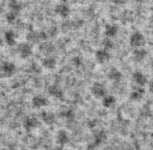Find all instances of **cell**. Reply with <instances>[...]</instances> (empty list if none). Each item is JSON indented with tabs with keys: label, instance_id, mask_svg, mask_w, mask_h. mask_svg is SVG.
Listing matches in <instances>:
<instances>
[{
	"label": "cell",
	"instance_id": "cell-20",
	"mask_svg": "<svg viewBox=\"0 0 153 150\" xmlns=\"http://www.w3.org/2000/svg\"><path fill=\"white\" fill-rule=\"evenodd\" d=\"M106 139H107L106 132H105L104 130H100V131H98L97 134H95L93 143H94L95 146H99V145L103 144V143L106 141Z\"/></svg>",
	"mask_w": 153,
	"mask_h": 150
},
{
	"label": "cell",
	"instance_id": "cell-24",
	"mask_svg": "<svg viewBox=\"0 0 153 150\" xmlns=\"http://www.w3.org/2000/svg\"><path fill=\"white\" fill-rule=\"evenodd\" d=\"M61 116L67 120H72L75 115H74V112H73L72 110H66V111H62V112L61 113Z\"/></svg>",
	"mask_w": 153,
	"mask_h": 150
},
{
	"label": "cell",
	"instance_id": "cell-7",
	"mask_svg": "<svg viewBox=\"0 0 153 150\" xmlns=\"http://www.w3.org/2000/svg\"><path fill=\"white\" fill-rule=\"evenodd\" d=\"M95 59L99 64H105L107 62H109V59H111V54L107 49L100 48L97 49L96 52H95Z\"/></svg>",
	"mask_w": 153,
	"mask_h": 150
},
{
	"label": "cell",
	"instance_id": "cell-5",
	"mask_svg": "<svg viewBox=\"0 0 153 150\" xmlns=\"http://www.w3.org/2000/svg\"><path fill=\"white\" fill-rule=\"evenodd\" d=\"M131 79H132L133 83H134L137 87H142L144 88L148 83V78L145 74L142 71H134L131 75Z\"/></svg>",
	"mask_w": 153,
	"mask_h": 150
},
{
	"label": "cell",
	"instance_id": "cell-12",
	"mask_svg": "<svg viewBox=\"0 0 153 150\" xmlns=\"http://www.w3.org/2000/svg\"><path fill=\"white\" fill-rule=\"evenodd\" d=\"M106 77L108 80L113 81V82H120L123 75L122 72L119 69H117V68H111L108 70V72H107Z\"/></svg>",
	"mask_w": 153,
	"mask_h": 150
},
{
	"label": "cell",
	"instance_id": "cell-10",
	"mask_svg": "<svg viewBox=\"0 0 153 150\" xmlns=\"http://www.w3.org/2000/svg\"><path fill=\"white\" fill-rule=\"evenodd\" d=\"M48 94L51 97L55 98V99H62L65 95L62 89L57 85H51L50 87L48 88Z\"/></svg>",
	"mask_w": 153,
	"mask_h": 150
},
{
	"label": "cell",
	"instance_id": "cell-17",
	"mask_svg": "<svg viewBox=\"0 0 153 150\" xmlns=\"http://www.w3.org/2000/svg\"><path fill=\"white\" fill-rule=\"evenodd\" d=\"M116 103H117V99H116V97L114 95H108V94H107V95L105 96L102 100H101V104H102V106L104 108H107V110L113 108L114 106L116 105Z\"/></svg>",
	"mask_w": 153,
	"mask_h": 150
},
{
	"label": "cell",
	"instance_id": "cell-26",
	"mask_svg": "<svg viewBox=\"0 0 153 150\" xmlns=\"http://www.w3.org/2000/svg\"><path fill=\"white\" fill-rule=\"evenodd\" d=\"M72 62H73V64H74L75 66H77V67H79V66L82 64V61H81V59H80V57H78V56L74 57Z\"/></svg>",
	"mask_w": 153,
	"mask_h": 150
},
{
	"label": "cell",
	"instance_id": "cell-27",
	"mask_svg": "<svg viewBox=\"0 0 153 150\" xmlns=\"http://www.w3.org/2000/svg\"><path fill=\"white\" fill-rule=\"evenodd\" d=\"M148 85H149V91L151 92V93H153V78L151 79V80L149 81V83H148Z\"/></svg>",
	"mask_w": 153,
	"mask_h": 150
},
{
	"label": "cell",
	"instance_id": "cell-15",
	"mask_svg": "<svg viewBox=\"0 0 153 150\" xmlns=\"http://www.w3.org/2000/svg\"><path fill=\"white\" fill-rule=\"evenodd\" d=\"M70 7L66 3H59L55 6V13L62 18H68L70 15Z\"/></svg>",
	"mask_w": 153,
	"mask_h": 150
},
{
	"label": "cell",
	"instance_id": "cell-31",
	"mask_svg": "<svg viewBox=\"0 0 153 150\" xmlns=\"http://www.w3.org/2000/svg\"><path fill=\"white\" fill-rule=\"evenodd\" d=\"M151 22L153 23V15H152V17H151Z\"/></svg>",
	"mask_w": 153,
	"mask_h": 150
},
{
	"label": "cell",
	"instance_id": "cell-1",
	"mask_svg": "<svg viewBox=\"0 0 153 150\" xmlns=\"http://www.w3.org/2000/svg\"><path fill=\"white\" fill-rule=\"evenodd\" d=\"M146 44V38L141 31H134L129 37V45L133 49L142 48Z\"/></svg>",
	"mask_w": 153,
	"mask_h": 150
},
{
	"label": "cell",
	"instance_id": "cell-22",
	"mask_svg": "<svg viewBox=\"0 0 153 150\" xmlns=\"http://www.w3.org/2000/svg\"><path fill=\"white\" fill-rule=\"evenodd\" d=\"M8 6H10V10H15V12H20L21 10H22V2H21V0H10V4H8Z\"/></svg>",
	"mask_w": 153,
	"mask_h": 150
},
{
	"label": "cell",
	"instance_id": "cell-19",
	"mask_svg": "<svg viewBox=\"0 0 153 150\" xmlns=\"http://www.w3.org/2000/svg\"><path fill=\"white\" fill-rule=\"evenodd\" d=\"M4 40L8 46H15L17 43V35L13 30H6L4 33Z\"/></svg>",
	"mask_w": 153,
	"mask_h": 150
},
{
	"label": "cell",
	"instance_id": "cell-11",
	"mask_svg": "<svg viewBox=\"0 0 153 150\" xmlns=\"http://www.w3.org/2000/svg\"><path fill=\"white\" fill-rule=\"evenodd\" d=\"M41 120H42L45 124H47V125H52V124H54L55 121H56V116L52 112L43 111V112L41 113Z\"/></svg>",
	"mask_w": 153,
	"mask_h": 150
},
{
	"label": "cell",
	"instance_id": "cell-6",
	"mask_svg": "<svg viewBox=\"0 0 153 150\" xmlns=\"http://www.w3.org/2000/svg\"><path fill=\"white\" fill-rule=\"evenodd\" d=\"M17 71V67L12 62H3L1 65V73L4 77H12L14 76Z\"/></svg>",
	"mask_w": 153,
	"mask_h": 150
},
{
	"label": "cell",
	"instance_id": "cell-14",
	"mask_svg": "<svg viewBox=\"0 0 153 150\" xmlns=\"http://www.w3.org/2000/svg\"><path fill=\"white\" fill-rule=\"evenodd\" d=\"M56 142L59 143L61 146H65L70 142V136L65 129H59L56 134Z\"/></svg>",
	"mask_w": 153,
	"mask_h": 150
},
{
	"label": "cell",
	"instance_id": "cell-33",
	"mask_svg": "<svg viewBox=\"0 0 153 150\" xmlns=\"http://www.w3.org/2000/svg\"><path fill=\"white\" fill-rule=\"evenodd\" d=\"M97 1H100V0H97Z\"/></svg>",
	"mask_w": 153,
	"mask_h": 150
},
{
	"label": "cell",
	"instance_id": "cell-3",
	"mask_svg": "<svg viewBox=\"0 0 153 150\" xmlns=\"http://www.w3.org/2000/svg\"><path fill=\"white\" fill-rule=\"evenodd\" d=\"M49 104V100L46 96L42 95V94H36L31 98V105L36 110H40V108H46Z\"/></svg>",
	"mask_w": 153,
	"mask_h": 150
},
{
	"label": "cell",
	"instance_id": "cell-21",
	"mask_svg": "<svg viewBox=\"0 0 153 150\" xmlns=\"http://www.w3.org/2000/svg\"><path fill=\"white\" fill-rule=\"evenodd\" d=\"M47 36H45V33H39V31H31L27 35V40L29 42L36 43L39 42L40 40H43V39H46Z\"/></svg>",
	"mask_w": 153,
	"mask_h": 150
},
{
	"label": "cell",
	"instance_id": "cell-25",
	"mask_svg": "<svg viewBox=\"0 0 153 150\" xmlns=\"http://www.w3.org/2000/svg\"><path fill=\"white\" fill-rule=\"evenodd\" d=\"M103 46H104V49H107V50H109V49H113L114 48V43L111 41V39L106 38L104 41H103Z\"/></svg>",
	"mask_w": 153,
	"mask_h": 150
},
{
	"label": "cell",
	"instance_id": "cell-13",
	"mask_svg": "<svg viewBox=\"0 0 153 150\" xmlns=\"http://www.w3.org/2000/svg\"><path fill=\"white\" fill-rule=\"evenodd\" d=\"M147 55H148V51L145 50L144 48H137L132 51V59L137 63H142L147 57Z\"/></svg>",
	"mask_w": 153,
	"mask_h": 150
},
{
	"label": "cell",
	"instance_id": "cell-23",
	"mask_svg": "<svg viewBox=\"0 0 153 150\" xmlns=\"http://www.w3.org/2000/svg\"><path fill=\"white\" fill-rule=\"evenodd\" d=\"M19 16V12H15V10H10V12L6 14V21L8 23H14L17 20Z\"/></svg>",
	"mask_w": 153,
	"mask_h": 150
},
{
	"label": "cell",
	"instance_id": "cell-32",
	"mask_svg": "<svg viewBox=\"0 0 153 150\" xmlns=\"http://www.w3.org/2000/svg\"><path fill=\"white\" fill-rule=\"evenodd\" d=\"M0 143H1V134H0Z\"/></svg>",
	"mask_w": 153,
	"mask_h": 150
},
{
	"label": "cell",
	"instance_id": "cell-29",
	"mask_svg": "<svg viewBox=\"0 0 153 150\" xmlns=\"http://www.w3.org/2000/svg\"><path fill=\"white\" fill-rule=\"evenodd\" d=\"M59 1H62V3H65V2H67L68 0H59Z\"/></svg>",
	"mask_w": 153,
	"mask_h": 150
},
{
	"label": "cell",
	"instance_id": "cell-30",
	"mask_svg": "<svg viewBox=\"0 0 153 150\" xmlns=\"http://www.w3.org/2000/svg\"><path fill=\"white\" fill-rule=\"evenodd\" d=\"M133 1H135V2H142L143 0H133Z\"/></svg>",
	"mask_w": 153,
	"mask_h": 150
},
{
	"label": "cell",
	"instance_id": "cell-28",
	"mask_svg": "<svg viewBox=\"0 0 153 150\" xmlns=\"http://www.w3.org/2000/svg\"><path fill=\"white\" fill-rule=\"evenodd\" d=\"M2 44H3V41H2V39H0V47L2 46Z\"/></svg>",
	"mask_w": 153,
	"mask_h": 150
},
{
	"label": "cell",
	"instance_id": "cell-2",
	"mask_svg": "<svg viewBox=\"0 0 153 150\" xmlns=\"http://www.w3.org/2000/svg\"><path fill=\"white\" fill-rule=\"evenodd\" d=\"M91 94L94 96L96 99H101L102 100L105 96L107 95V91H106V88L103 83L101 82H94L91 85Z\"/></svg>",
	"mask_w": 153,
	"mask_h": 150
},
{
	"label": "cell",
	"instance_id": "cell-16",
	"mask_svg": "<svg viewBox=\"0 0 153 150\" xmlns=\"http://www.w3.org/2000/svg\"><path fill=\"white\" fill-rule=\"evenodd\" d=\"M118 33H119V26L117 24H106L104 28V35L106 36V38H115Z\"/></svg>",
	"mask_w": 153,
	"mask_h": 150
},
{
	"label": "cell",
	"instance_id": "cell-9",
	"mask_svg": "<svg viewBox=\"0 0 153 150\" xmlns=\"http://www.w3.org/2000/svg\"><path fill=\"white\" fill-rule=\"evenodd\" d=\"M145 93H146V91H145V89H144V88L134 87L130 91V93H129V99H130L131 101H133V102H139L144 98Z\"/></svg>",
	"mask_w": 153,
	"mask_h": 150
},
{
	"label": "cell",
	"instance_id": "cell-8",
	"mask_svg": "<svg viewBox=\"0 0 153 150\" xmlns=\"http://www.w3.org/2000/svg\"><path fill=\"white\" fill-rule=\"evenodd\" d=\"M39 124H40V122H39V120L36 119V117H33V116H27V117H25V119L23 120V128H24L26 131H32V130H34L36 127L39 126Z\"/></svg>",
	"mask_w": 153,
	"mask_h": 150
},
{
	"label": "cell",
	"instance_id": "cell-4",
	"mask_svg": "<svg viewBox=\"0 0 153 150\" xmlns=\"http://www.w3.org/2000/svg\"><path fill=\"white\" fill-rule=\"evenodd\" d=\"M17 51L21 59H28L32 55V46L29 43H20L17 47Z\"/></svg>",
	"mask_w": 153,
	"mask_h": 150
},
{
	"label": "cell",
	"instance_id": "cell-18",
	"mask_svg": "<svg viewBox=\"0 0 153 150\" xmlns=\"http://www.w3.org/2000/svg\"><path fill=\"white\" fill-rule=\"evenodd\" d=\"M56 59L52 56H47L44 57L42 61V66L47 70H54L56 68Z\"/></svg>",
	"mask_w": 153,
	"mask_h": 150
}]
</instances>
